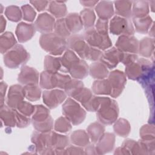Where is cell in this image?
Listing matches in <instances>:
<instances>
[{
    "instance_id": "6da1fadb",
    "label": "cell",
    "mask_w": 155,
    "mask_h": 155,
    "mask_svg": "<svg viewBox=\"0 0 155 155\" xmlns=\"http://www.w3.org/2000/svg\"><path fill=\"white\" fill-rule=\"evenodd\" d=\"M67 47L76 52L82 59L92 61L100 60L103 53L101 50L90 46L85 40L83 35L74 34L67 40Z\"/></svg>"
},
{
    "instance_id": "7a4b0ae2",
    "label": "cell",
    "mask_w": 155,
    "mask_h": 155,
    "mask_svg": "<svg viewBox=\"0 0 155 155\" xmlns=\"http://www.w3.org/2000/svg\"><path fill=\"white\" fill-rule=\"evenodd\" d=\"M41 48L50 54H62L68 48L67 40L54 33L42 34L39 38Z\"/></svg>"
},
{
    "instance_id": "3957f363",
    "label": "cell",
    "mask_w": 155,
    "mask_h": 155,
    "mask_svg": "<svg viewBox=\"0 0 155 155\" xmlns=\"http://www.w3.org/2000/svg\"><path fill=\"white\" fill-rule=\"evenodd\" d=\"M119 107L117 102L108 97H101V103L97 111L98 120L105 125H111L117 119Z\"/></svg>"
},
{
    "instance_id": "277c9868",
    "label": "cell",
    "mask_w": 155,
    "mask_h": 155,
    "mask_svg": "<svg viewBox=\"0 0 155 155\" xmlns=\"http://www.w3.org/2000/svg\"><path fill=\"white\" fill-rule=\"evenodd\" d=\"M31 120L35 130L40 132H48L53 128V120L50 111L42 105H35Z\"/></svg>"
},
{
    "instance_id": "5b68a950",
    "label": "cell",
    "mask_w": 155,
    "mask_h": 155,
    "mask_svg": "<svg viewBox=\"0 0 155 155\" xmlns=\"http://www.w3.org/2000/svg\"><path fill=\"white\" fill-rule=\"evenodd\" d=\"M70 76L60 73H51L44 71L40 74V87L44 89L59 88L64 89L66 85L71 80Z\"/></svg>"
},
{
    "instance_id": "8992f818",
    "label": "cell",
    "mask_w": 155,
    "mask_h": 155,
    "mask_svg": "<svg viewBox=\"0 0 155 155\" xmlns=\"http://www.w3.org/2000/svg\"><path fill=\"white\" fill-rule=\"evenodd\" d=\"M30 59V54L21 44H16L4 55V62L9 68L24 65Z\"/></svg>"
},
{
    "instance_id": "52a82bcc",
    "label": "cell",
    "mask_w": 155,
    "mask_h": 155,
    "mask_svg": "<svg viewBox=\"0 0 155 155\" xmlns=\"http://www.w3.org/2000/svg\"><path fill=\"white\" fill-rule=\"evenodd\" d=\"M62 114L74 125L84 122L86 111L80 105L71 98H68L62 105Z\"/></svg>"
},
{
    "instance_id": "ba28073f",
    "label": "cell",
    "mask_w": 155,
    "mask_h": 155,
    "mask_svg": "<svg viewBox=\"0 0 155 155\" xmlns=\"http://www.w3.org/2000/svg\"><path fill=\"white\" fill-rule=\"evenodd\" d=\"M51 132H33L31 141L35 145V150L40 154H54L55 150L51 145Z\"/></svg>"
},
{
    "instance_id": "9c48e42d",
    "label": "cell",
    "mask_w": 155,
    "mask_h": 155,
    "mask_svg": "<svg viewBox=\"0 0 155 155\" xmlns=\"http://www.w3.org/2000/svg\"><path fill=\"white\" fill-rule=\"evenodd\" d=\"M83 36L90 46L101 51L105 50L112 45L111 41L108 35L99 33L94 27L86 29Z\"/></svg>"
},
{
    "instance_id": "30bf717a",
    "label": "cell",
    "mask_w": 155,
    "mask_h": 155,
    "mask_svg": "<svg viewBox=\"0 0 155 155\" xmlns=\"http://www.w3.org/2000/svg\"><path fill=\"white\" fill-rule=\"evenodd\" d=\"M153 68V64L149 60L140 58L125 67V74L128 79L137 81L145 72Z\"/></svg>"
},
{
    "instance_id": "8fae6325",
    "label": "cell",
    "mask_w": 155,
    "mask_h": 155,
    "mask_svg": "<svg viewBox=\"0 0 155 155\" xmlns=\"http://www.w3.org/2000/svg\"><path fill=\"white\" fill-rule=\"evenodd\" d=\"M110 32L114 35H133L135 30L130 19L119 16L113 17L110 21Z\"/></svg>"
},
{
    "instance_id": "7c38bea8",
    "label": "cell",
    "mask_w": 155,
    "mask_h": 155,
    "mask_svg": "<svg viewBox=\"0 0 155 155\" xmlns=\"http://www.w3.org/2000/svg\"><path fill=\"white\" fill-rule=\"evenodd\" d=\"M111 87V92L110 96L112 97H117L122 92L127 83L125 74L119 70L112 71L108 74L107 79Z\"/></svg>"
},
{
    "instance_id": "4fadbf2b",
    "label": "cell",
    "mask_w": 155,
    "mask_h": 155,
    "mask_svg": "<svg viewBox=\"0 0 155 155\" xmlns=\"http://www.w3.org/2000/svg\"><path fill=\"white\" fill-rule=\"evenodd\" d=\"M116 48L124 53H138L139 41L133 35H121L116 42Z\"/></svg>"
},
{
    "instance_id": "5bb4252c",
    "label": "cell",
    "mask_w": 155,
    "mask_h": 155,
    "mask_svg": "<svg viewBox=\"0 0 155 155\" xmlns=\"http://www.w3.org/2000/svg\"><path fill=\"white\" fill-rule=\"evenodd\" d=\"M67 97L65 92L61 90H45L43 92L44 103L50 109H53L62 104Z\"/></svg>"
},
{
    "instance_id": "9a60e30c",
    "label": "cell",
    "mask_w": 155,
    "mask_h": 155,
    "mask_svg": "<svg viewBox=\"0 0 155 155\" xmlns=\"http://www.w3.org/2000/svg\"><path fill=\"white\" fill-rule=\"evenodd\" d=\"M124 52H122L116 47H112L103 53L100 61L107 68L113 69L122 61Z\"/></svg>"
},
{
    "instance_id": "2e32d148",
    "label": "cell",
    "mask_w": 155,
    "mask_h": 155,
    "mask_svg": "<svg viewBox=\"0 0 155 155\" xmlns=\"http://www.w3.org/2000/svg\"><path fill=\"white\" fill-rule=\"evenodd\" d=\"M25 97L24 87L15 84L12 85L8 90L6 102L7 105L13 109H16Z\"/></svg>"
},
{
    "instance_id": "e0dca14e",
    "label": "cell",
    "mask_w": 155,
    "mask_h": 155,
    "mask_svg": "<svg viewBox=\"0 0 155 155\" xmlns=\"http://www.w3.org/2000/svg\"><path fill=\"white\" fill-rule=\"evenodd\" d=\"M18 81L24 85H38L39 82V73L33 67L22 65L18 75Z\"/></svg>"
},
{
    "instance_id": "ac0fdd59",
    "label": "cell",
    "mask_w": 155,
    "mask_h": 155,
    "mask_svg": "<svg viewBox=\"0 0 155 155\" xmlns=\"http://www.w3.org/2000/svg\"><path fill=\"white\" fill-rule=\"evenodd\" d=\"M55 22L54 18L51 15L47 13H43L39 15L34 25L37 31L44 34L51 33L54 29Z\"/></svg>"
},
{
    "instance_id": "d6986e66",
    "label": "cell",
    "mask_w": 155,
    "mask_h": 155,
    "mask_svg": "<svg viewBox=\"0 0 155 155\" xmlns=\"http://www.w3.org/2000/svg\"><path fill=\"white\" fill-rule=\"evenodd\" d=\"M96 143L97 145L95 147L97 154H105L113 149L115 143V136L111 133L103 134Z\"/></svg>"
},
{
    "instance_id": "ffe728a7",
    "label": "cell",
    "mask_w": 155,
    "mask_h": 155,
    "mask_svg": "<svg viewBox=\"0 0 155 155\" xmlns=\"http://www.w3.org/2000/svg\"><path fill=\"white\" fill-rule=\"evenodd\" d=\"M36 28L34 24L20 22L16 29V35L19 42L22 43L31 39L36 33Z\"/></svg>"
},
{
    "instance_id": "44dd1931",
    "label": "cell",
    "mask_w": 155,
    "mask_h": 155,
    "mask_svg": "<svg viewBox=\"0 0 155 155\" xmlns=\"http://www.w3.org/2000/svg\"><path fill=\"white\" fill-rule=\"evenodd\" d=\"M68 73L71 77L76 79H82L88 76L89 67L85 61L80 59L72 65Z\"/></svg>"
},
{
    "instance_id": "7402d4cb",
    "label": "cell",
    "mask_w": 155,
    "mask_h": 155,
    "mask_svg": "<svg viewBox=\"0 0 155 155\" xmlns=\"http://www.w3.org/2000/svg\"><path fill=\"white\" fill-rule=\"evenodd\" d=\"M65 23L71 34L74 35L82 29L83 23L80 15L76 13H71L65 18Z\"/></svg>"
},
{
    "instance_id": "603a6c76",
    "label": "cell",
    "mask_w": 155,
    "mask_h": 155,
    "mask_svg": "<svg viewBox=\"0 0 155 155\" xmlns=\"http://www.w3.org/2000/svg\"><path fill=\"white\" fill-rule=\"evenodd\" d=\"M95 10L101 19L108 20L114 15L113 2L111 1H103L99 2L95 7Z\"/></svg>"
},
{
    "instance_id": "cb8c5ba5",
    "label": "cell",
    "mask_w": 155,
    "mask_h": 155,
    "mask_svg": "<svg viewBox=\"0 0 155 155\" xmlns=\"http://www.w3.org/2000/svg\"><path fill=\"white\" fill-rule=\"evenodd\" d=\"M79 60L80 59L73 50L70 49L67 50L61 58V69L60 71L64 73L68 72L72 65Z\"/></svg>"
},
{
    "instance_id": "d4e9b609",
    "label": "cell",
    "mask_w": 155,
    "mask_h": 155,
    "mask_svg": "<svg viewBox=\"0 0 155 155\" xmlns=\"http://www.w3.org/2000/svg\"><path fill=\"white\" fill-rule=\"evenodd\" d=\"M133 10L131 16L133 18H142L148 16L149 13V4L148 1H132Z\"/></svg>"
},
{
    "instance_id": "484cf974",
    "label": "cell",
    "mask_w": 155,
    "mask_h": 155,
    "mask_svg": "<svg viewBox=\"0 0 155 155\" xmlns=\"http://www.w3.org/2000/svg\"><path fill=\"white\" fill-rule=\"evenodd\" d=\"M89 73L92 78L100 80L107 78L109 72L107 67L100 61L94 62L90 65Z\"/></svg>"
},
{
    "instance_id": "4316f807",
    "label": "cell",
    "mask_w": 155,
    "mask_h": 155,
    "mask_svg": "<svg viewBox=\"0 0 155 155\" xmlns=\"http://www.w3.org/2000/svg\"><path fill=\"white\" fill-rule=\"evenodd\" d=\"M154 39L150 38H144L139 43L138 53L142 56L150 58L154 54Z\"/></svg>"
},
{
    "instance_id": "83f0119b",
    "label": "cell",
    "mask_w": 155,
    "mask_h": 155,
    "mask_svg": "<svg viewBox=\"0 0 155 155\" xmlns=\"http://www.w3.org/2000/svg\"><path fill=\"white\" fill-rule=\"evenodd\" d=\"M1 119L4 122V125L7 127H13L16 126V117L15 113V110L11 108L8 105H4L1 107L0 112Z\"/></svg>"
},
{
    "instance_id": "f1b7e54d",
    "label": "cell",
    "mask_w": 155,
    "mask_h": 155,
    "mask_svg": "<svg viewBox=\"0 0 155 155\" xmlns=\"http://www.w3.org/2000/svg\"><path fill=\"white\" fill-rule=\"evenodd\" d=\"M17 41L12 32L7 31L1 35L0 48L1 53L4 54L9 51L16 45Z\"/></svg>"
},
{
    "instance_id": "f546056e",
    "label": "cell",
    "mask_w": 155,
    "mask_h": 155,
    "mask_svg": "<svg viewBox=\"0 0 155 155\" xmlns=\"http://www.w3.org/2000/svg\"><path fill=\"white\" fill-rule=\"evenodd\" d=\"M69 143L70 141L68 136L61 135L51 131V145L55 151L64 150L69 145Z\"/></svg>"
},
{
    "instance_id": "4dcf8cb0",
    "label": "cell",
    "mask_w": 155,
    "mask_h": 155,
    "mask_svg": "<svg viewBox=\"0 0 155 155\" xmlns=\"http://www.w3.org/2000/svg\"><path fill=\"white\" fill-rule=\"evenodd\" d=\"M133 22L136 31L142 34L147 33L153 23L151 18L149 15L142 18H133Z\"/></svg>"
},
{
    "instance_id": "1f68e13d",
    "label": "cell",
    "mask_w": 155,
    "mask_h": 155,
    "mask_svg": "<svg viewBox=\"0 0 155 155\" xmlns=\"http://www.w3.org/2000/svg\"><path fill=\"white\" fill-rule=\"evenodd\" d=\"M87 133L93 143H96L103 135L105 127L99 122L91 124L87 128Z\"/></svg>"
},
{
    "instance_id": "d6a6232c",
    "label": "cell",
    "mask_w": 155,
    "mask_h": 155,
    "mask_svg": "<svg viewBox=\"0 0 155 155\" xmlns=\"http://www.w3.org/2000/svg\"><path fill=\"white\" fill-rule=\"evenodd\" d=\"M92 90L96 94L110 95L111 87L107 79H100L94 82L92 85Z\"/></svg>"
},
{
    "instance_id": "836d02e7",
    "label": "cell",
    "mask_w": 155,
    "mask_h": 155,
    "mask_svg": "<svg viewBox=\"0 0 155 155\" xmlns=\"http://www.w3.org/2000/svg\"><path fill=\"white\" fill-rule=\"evenodd\" d=\"M116 13L122 17L129 19L131 16L132 1H114Z\"/></svg>"
},
{
    "instance_id": "e575fe53",
    "label": "cell",
    "mask_w": 155,
    "mask_h": 155,
    "mask_svg": "<svg viewBox=\"0 0 155 155\" xmlns=\"http://www.w3.org/2000/svg\"><path fill=\"white\" fill-rule=\"evenodd\" d=\"M48 12L55 18L61 19L67 15V10L64 2L50 1Z\"/></svg>"
},
{
    "instance_id": "d590c367",
    "label": "cell",
    "mask_w": 155,
    "mask_h": 155,
    "mask_svg": "<svg viewBox=\"0 0 155 155\" xmlns=\"http://www.w3.org/2000/svg\"><path fill=\"white\" fill-rule=\"evenodd\" d=\"M89 136L85 130H79L74 131L70 136L71 142L80 147H85L89 144Z\"/></svg>"
},
{
    "instance_id": "8d00e7d4",
    "label": "cell",
    "mask_w": 155,
    "mask_h": 155,
    "mask_svg": "<svg viewBox=\"0 0 155 155\" xmlns=\"http://www.w3.org/2000/svg\"><path fill=\"white\" fill-rule=\"evenodd\" d=\"M44 68L45 70L51 72L57 73L61 69V58L53 57L50 55H47L44 59Z\"/></svg>"
},
{
    "instance_id": "74e56055",
    "label": "cell",
    "mask_w": 155,
    "mask_h": 155,
    "mask_svg": "<svg viewBox=\"0 0 155 155\" xmlns=\"http://www.w3.org/2000/svg\"><path fill=\"white\" fill-rule=\"evenodd\" d=\"M113 129L116 134L121 137H127L131 130V127L127 120L119 119L114 124Z\"/></svg>"
},
{
    "instance_id": "f35d334b",
    "label": "cell",
    "mask_w": 155,
    "mask_h": 155,
    "mask_svg": "<svg viewBox=\"0 0 155 155\" xmlns=\"http://www.w3.org/2000/svg\"><path fill=\"white\" fill-rule=\"evenodd\" d=\"M25 97L30 101H36L40 99L41 90L38 85H28L24 87Z\"/></svg>"
},
{
    "instance_id": "ab89813d",
    "label": "cell",
    "mask_w": 155,
    "mask_h": 155,
    "mask_svg": "<svg viewBox=\"0 0 155 155\" xmlns=\"http://www.w3.org/2000/svg\"><path fill=\"white\" fill-rule=\"evenodd\" d=\"M80 16L82 19L83 25H84L85 29L93 27L96 19V16L92 9H84L81 12Z\"/></svg>"
},
{
    "instance_id": "60d3db41",
    "label": "cell",
    "mask_w": 155,
    "mask_h": 155,
    "mask_svg": "<svg viewBox=\"0 0 155 155\" xmlns=\"http://www.w3.org/2000/svg\"><path fill=\"white\" fill-rule=\"evenodd\" d=\"M53 30L54 31V33L65 39L68 38L71 35L68 29L65 18L58 19L55 22Z\"/></svg>"
},
{
    "instance_id": "b9f144b4",
    "label": "cell",
    "mask_w": 155,
    "mask_h": 155,
    "mask_svg": "<svg viewBox=\"0 0 155 155\" xmlns=\"http://www.w3.org/2000/svg\"><path fill=\"white\" fill-rule=\"evenodd\" d=\"M84 87L82 81L78 79H71L66 85L64 90L65 93L70 97H73L76 94Z\"/></svg>"
},
{
    "instance_id": "7bdbcfd3",
    "label": "cell",
    "mask_w": 155,
    "mask_h": 155,
    "mask_svg": "<svg viewBox=\"0 0 155 155\" xmlns=\"http://www.w3.org/2000/svg\"><path fill=\"white\" fill-rule=\"evenodd\" d=\"M71 125L70 120L65 117H60L54 123V130L62 133H67L71 130Z\"/></svg>"
},
{
    "instance_id": "ee69618b",
    "label": "cell",
    "mask_w": 155,
    "mask_h": 155,
    "mask_svg": "<svg viewBox=\"0 0 155 155\" xmlns=\"http://www.w3.org/2000/svg\"><path fill=\"white\" fill-rule=\"evenodd\" d=\"M5 15L11 21L18 22L22 18V13L19 8L17 6L11 5L6 8Z\"/></svg>"
},
{
    "instance_id": "f6af8a7d",
    "label": "cell",
    "mask_w": 155,
    "mask_h": 155,
    "mask_svg": "<svg viewBox=\"0 0 155 155\" xmlns=\"http://www.w3.org/2000/svg\"><path fill=\"white\" fill-rule=\"evenodd\" d=\"M154 127L153 125H144L140 129V137L142 140H153L154 139Z\"/></svg>"
},
{
    "instance_id": "bcb514c9",
    "label": "cell",
    "mask_w": 155,
    "mask_h": 155,
    "mask_svg": "<svg viewBox=\"0 0 155 155\" xmlns=\"http://www.w3.org/2000/svg\"><path fill=\"white\" fill-rule=\"evenodd\" d=\"M92 96V91L90 89L83 87L73 97V98L79 102L83 105L90 99Z\"/></svg>"
},
{
    "instance_id": "7dc6e473",
    "label": "cell",
    "mask_w": 155,
    "mask_h": 155,
    "mask_svg": "<svg viewBox=\"0 0 155 155\" xmlns=\"http://www.w3.org/2000/svg\"><path fill=\"white\" fill-rule=\"evenodd\" d=\"M101 103V97L92 96L90 99L82 106L88 111H97Z\"/></svg>"
},
{
    "instance_id": "c3c4849f",
    "label": "cell",
    "mask_w": 155,
    "mask_h": 155,
    "mask_svg": "<svg viewBox=\"0 0 155 155\" xmlns=\"http://www.w3.org/2000/svg\"><path fill=\"white\" fill-rule=\"evenodd\" d=\"M21 114L30 117L33 115L35 110V106L31 105L30 103L27 102L26 101H22L16 109Z\"/></svg>"
},
{
    "instance_id": "681fc988",
    "label": "cell",
    "mask_w": 155,
    "mask_h": 155,
    "mask_svg": "<svg viewBox=\"0 0 155 155\" xmlns=\"http://www.w3.org/2000/svg\"><path fill=\"white\" fill-rule=\"evenodd\" d=\"M14 110L16 117V126L18 128H25L27 127L28 125H30V122L31 120H30L29 117L21 114L16 109Z\"/></svg>"
},
{
    "instance_id": "f907efd6",
    "label": "cell",
    "mask_w": 155,
    "mask_h": 155,
    "mask_svg": "<svg viewBox=\"0 0 155 155\" xmlns=\"http://www.w3.org/2000/svg\"><path fill=\"white\" fill-rule=\"evenodd\" d=\"M21 8L23 13V19L28 22H33L36 15L33 7L29 4H25L22 5Z\"/></svg>"
},
{
    "instance_id": "816d5d0a",
    "label": "cell",
    "mask_w": 155,
    "mask_h": 155,
    "mask_svg": "<svg viewBox=\"0 0 155 155\" xmlns=\"http://www.w3.org/2000/svg\"><path fill=\"white\" fill-rule=\"evenodd\" d=\"M95 29L102 35H108V20L99 18L96 22Z\"/></svg>"
},
{
    "instance_id": "f5cc1de1",
    "label": "cell",
    "mask_w": 155,
    "mask_h": 155,
    "mask_svg": "<svg viewBox=\"0 0 155 155\" xmlns=\"http://www.w3.org/2000/svg\"><path fill=\"white\" fill-rule=\"evenodd\" d=\"M138 59L137 54L124 53L121 62L125 66L135 62Z\"/></svg>"
},
{
    "instance_id": "db71d44e",
    "label": "cell",
    "mask_w": 155,
    "mask_h": 155,
    "mask_svg": "<svg viewBox=\"0 0 155 155\" xmlns=\"http://www.w3.org/2000/svg\"><path fill=\"white\" fill-rule=\"evenodd\" d=\"M85 154L84 150L81 148L75 147V146H68V147L65 150V154Z\"/></svg>"
},
{
    "instance_id": "11a10c76",
    "label": "cell",
    "mask_w": 155,
    "mask_h": 155,
    "mask_svg": "<svg viewBox=\"0 0 155 155\" xmlns=\"http://www.w3.org/2000/svg\"><path fill=\"white\" fill-rule=\"evenodd\" d=\"M38 12L44 10L49 4L48 1H30V2Z\"/></svg>"
},
{
    "instance_id": "9f6ffc18",
    "label": "cell",
    "mask_w": 155,
    "mask_h": 155,
    "mask_svg": "<svg viewBox=\"0 0 155 155\" xmlns=\"http://www.w3.org/2000/svg\"><path fill=\"white\" fill-rule=\"evenodd\" d=\"M1 107L4 105V97L5 95V92L7 88V84L5 82H1Z\"/></svg>"
},
{
    "instance_id": "6f0895ef",
    "label": "cell",
    "mask_w": 155,
    "mask_h": 155,
    "mask_svg": "<svg viewBox=\"0 0 155 155\" xmlns=\"http://www.w3.org/2000/svg\"><path fill=\"white\" fill-rule=\"evenodd\" d=\"M85 154H96V147L94 145V144H91L87 145L85 150Z\"/></svg>"
},
{
    "instance_id": "680465c9",
    "label": "cell",
    "mask_w": 155,
    "mask_h": 155,
    "mask_svg": "<svg viewBox=\"0 0 155 155\" xmlns=\"http://www.w3.org/2000/svg\"><path fill=\"white\" fill-rule=\"evenodd\" d=\"M82 5L87 7H93L99 2L97 1H81Z\"/></svg>"
},
{
    "instance_id": "91938a15",
    "label": "cell",
    "mask_w": 155,
    "mask_h": 155,
    "mask_svg": "<svg viewBox=\"0 0 155 155\" xmlns=\"http://www.w3.org/2000/svg\"><path fill=\"white\" fill-rule=\"evenodd\" d=\"M114 154H130V153L129 152V151L128 150H127L125 147H119L117 148L114 153Z\"/></svg>"
},
{
    "instance_id": "94428289",
    "label": "cell",
    "mask_w": 155,
    "mask_h": 155,
    "mask_svg": "<svg viewBox=\"0 0 155 155\" xmlns=\"http://www.w3.org/2000/svg\"><path fill=\"white\" fill-rule=\"evenodd\" d=\"M5 26H6V21L4 18L3 16L1 15V33L4 30Z\"/></svg>"
},
{
    "instance_id": "6125c7cd",
    "label": "cell",
    "mask_w": 155,
    "mask_h": 155,
    "mask_svg": "<svg viewBox=\"0 0 155 155\" xmlns=\"http://www.w3.org/2000/svg\"><path fill=\"white\" fill-rule=\"evenodd\" d=\"M150 30L149 31V35L150 36L154 37V23H153L152 26L150 27Z\"/></svg>"
}]
</instances>
